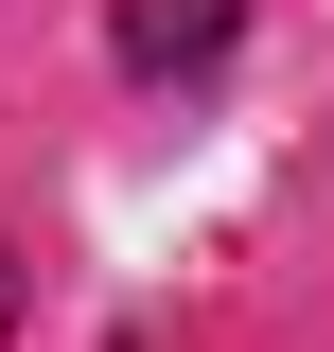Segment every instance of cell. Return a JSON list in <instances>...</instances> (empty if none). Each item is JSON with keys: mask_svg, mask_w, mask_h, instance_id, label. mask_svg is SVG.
I'll return each mask as SVG.
<instances>
[{"mask_svg": "<svg viewBox=\"0 0 334 352\" xmlns=\"http://www.w3.org/2000/svg\"><path fill=\"white\" fill-rule=\"evenodd\" d=\"M229 36H247V0H124V71H141V88H176V71H211Z\"/></svg>", "mask_w": 334, "mask_h": 352, "instance_id": "1", "label": "cell"}]
</instances>
